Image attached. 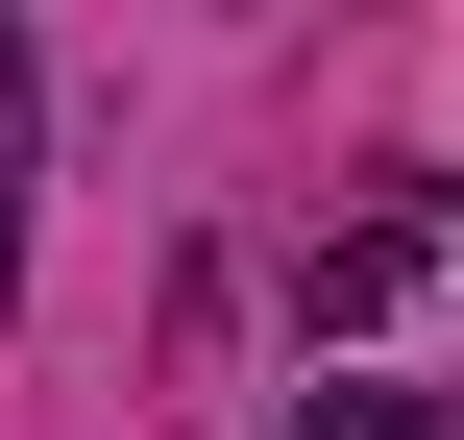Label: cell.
<instances>
[{
    "instance_id": "6da1fadb",
    "label": "cell",
    "mask_w": 464,
    "mask_h": 440,
    "mask_svg": "<svg viewBox=\"0 0 464 440\" xmlns=\"http://www.w3.org/2000/svg\"><path fill=\"white\" fill-rule=\"evenodd\" d=\"M24 98H49V49L0 24V269H24Z\"/></svg>"
},
{
    "instance_id": "7a4b0ae2",
    "label": "cell",
    "mask_w": 464,
    "mask_h": 440,
    "mask_svg": "<svg viewBox=\"0 0 464 440\" xmlns=\"http://www.w3.org/2000/svg\"><path fill=\"white\" fill-rule=\"evenodd\" d=\"M294 440H440V416H416V392H318Z\"/></svg>"
}]
</instances>
